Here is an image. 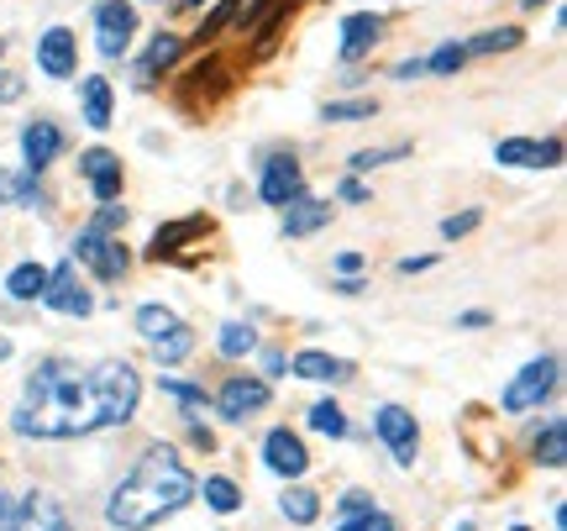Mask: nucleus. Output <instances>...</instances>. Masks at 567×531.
Returning <instances> with one entry per match:
<instances>
[{
  "label": "nucleus",
  "instance_id": "obj_1",
  "mask_svg": "<svg viewBox=\"0 0 567 531\" xmlns=\"http://www.w3.org/2000/svg\"><path fill=\"white\" fill-rule=\"evenodd\" d=\"M142 400V379L132 363H94V368H79V363L64 358H43L26 379V395L11 427L22 436H37V442H69V436H90L105 432V427H126L137 416Z\"/></svg>",
  "mask_w": 567,
  "mask_h": 531
},
{
  "label": "nucleus",
  "instance_id": "obj_2",
  "mask_svg": "<svg viewBox=\"0 0 567 531\" xmlns=\"http://www.w3.org/2000/svg\"><path fill=\"white\" fill-rule=\"evenodd\" d=\"M189 500H194V474L185 468V458L174 447L153 442L132 463V474L116 484V495L105 500V521L116 531H153L158 521L179 516Z\"/></svg>",
  "mask_w": 567,
  "mask_h": 531
},
{
  "label": "nucleus",
  "instance_id": "obj_3",
  "mask_svg": "<svg viewBox=\"0 0 567 531\" xmlns=\"http://www.w3.org/2000/svg\"><path fill=\"white\" fill-rule=\"evenodd\" d=\"M74 258H79V264H90L94 279H105V285H116L121 274L132 268V253H126L111 232H94V226H85V232L74 237Z\"/></svg>",
  "mask_w": 567,
  "mask_h": 531
},
{
  "label": "nucleus",
  "instance_id": "obj_4",
  "mask_svg": "<svg viewBox=\"0 0 567 531\" xmlns=\"http://www.w3.org/2000/svg\"><path fill=\"white\" fill-rule=\"evenodd\" d=\"M557 389V358H536V363H525L515 379H510V389H504V411L510 416H520V411H536L546 395Z\"/></svg>",
  "mask_w": 567,
  "mask_h": 531
},
{
  "label": "nucleus",
  "instance_id": "obj_5",
  "mask_svg": "<svg viewBox=\"0 0 567 531\" xmlns=\"http://www.w3.org/2000/svg\"><path fill=\"white\" fill-rule=\"evenodd\" d=\"M94 43H100V53L105 58H121V53L132 48V32H137V11L126 5V0H100L94 5Z\"/></svg>",
  "mask_w": 567,
  "mask_h": 531
},
{
  "label": "nucleus",
  "instance_id": "obj_6",
  "mask_svg": "<svg viewBox=\"0 0 567 531\" xmlns=\"http://www.w3.org/2000/svg\"><path fill=\"white\" fill-rule=\"evenodd\" d=\"M258 195L268 200V206H289V200H300L305 195V174H300V164L289 158V153H274L268 164H263V179H258Z\"/></svg>",
  "mask_w": 567,
  "mask_h": 531
},
{
  "label": "nucleus",
  "instance_id": "obj_7",
  "mask_svg": "<svg viewBox=\"0 0 567 531\" xmlns=\"http://www.w3.org/2000/svg\"><path fill=\"white\" fill-rule=\"evenodd\" d=\"M374 427H378V436L389 442L394 463H400V468H410V463H415V447H421V427H415V416L404 411V406H383Z\"/></svg>",
  "mask_w": 567,
  "mask_h": 531
},
{
  "label": "nucleus",
  "instance_id": "obj_8",
  "mask_svg": "<svg viewBox=\"0 0 567 531\" xmlns=\"http://www.w3.org/2000/svg\"><path fill=\"white\" fill-rule=\"evenodd\" d=\"M215 411L226 416V421H247V416L268 411V385H263V379H247V374H236V379H226V385H221V395H215Z\"/></svg>",
  "mask_w": 567,
  "mask_h": 531
},
{
  "label": "nucleus",
  "instance_id": "obj_9",
  "mask_svg": "<svg viewBox=\"0 0 567 531\" xmlns=\"http://www.w3.org/2000/svg\"><path fill=\"white\" fill-rule=\"evenodd\" d=\"M43 306H47V311H58V316H90V311H94L90 290H85V285L74 279V264H64V268H47Z\"/></svg>",
  "mask_w": 567,
  "mask_h": 531
},
{
  "label": "nucleus",
  "instance_id": "obj_10",
  "mask_svg": "<svg viewBox=\"0 0 567 531\" xmlns=\"http://www.w3.org/2000/svg\"><path fill=\"white\" fill-rule=\"evenodd\" d=\"M263 463L279 474V479H300L310 468V453H305V442L289 432V427H274V432L263 436Z\"/></svg>",
  "mask_w": 567,
  "mask_h": 531
},
{
  "label": "nucleus",
  "instance_id": "obj_11",
  "mask_svg": "<svg viewBox=\"0 0 567 531\" xmlns=\"http://www.w3.org/2000/svg\"><path fill=\"white\" fill-rule=\"evenodd\" d=\"M499 164H510V169H557L563 164V143L557 137H546V143H525V137H504L494 147Z\"/></svg>",
  "mask_w": 567,
  "mask_h": 531
},
{
  "label": "nucleus",
  "instance_id": "obj_12",
  "mask_svg": "<svg viewBox=\"0 0 567 531\" xmlns=\"http://www.w3.org/2000/svg\"><path fill=\"white\" fill-rule=\"evenodd\" d=\"M74 64H79L74 32H69V26H47L43 37H37V69H43L47 79H69Z\"/></svg>",
  "mask_w": 567,
  "mask_h": 531
},
{
  "label": "nucleus",
  "instance_id": "obj_13",
  "mask_svg": "<svg viewBox=\"0 0 567 531\" xmlns=\"http://www.w3.org/2000/svg\"><path fill=\"white\" fill-rule=\"evenodd\" d=\"M79 174L90 179L94 200H116L121 195V158L111 147H90V153H79Z\"/></svg>",
  "mask_w": 567,
  "mask_h": 531
},
{
  "label": "nucleus",
  "instance_id": "obj_14",
  "mask_svg": "<svg viewBox=\"0 0 567 531\" xmlns=\"http://www.w3.org/2000/svg\"><path fill=\"white\" fill-rule=\"evenodd\" d=\"M11 531H74V527L53 495H37V489H32L22 506H16V527Z\"/></svg>",
  "mask_w": 567,
  "mask_h": 531
},
{
  "label": "nucleus",
  "instance_id": "obj_15",
  "mask_svg": "<svg viewBox=\"0 0 567 531\" xmlns=\"http://www.w3.org/2000/svg\"><path fill=\"white\" fill-rule=\"evenodd\" d=\"M58 153H64V132H58L53 121H32V126L22 132V158H26V169L32 174H43Z\"/></svg>",
  "mask_w": 567,
  "mask_h": 531
},
{
  "label": "nucleus",
  "instance_id": "obj_16",
  "mask_svg": "<svg viewBox=\"0 0 567 531\" xmlns=\"http://www.w3.org/2000/svg\"><path fill=\"white\" fill-rule=\"evenodd\" d=\"M378 32H383V16L378 11H357V16H347L342 22V64H357L363 53H374V43H378Z\"/></svg>",
  "mask_w": 567,
  "mask_h": 531
},
{
  "label": "nucleus",
  "instance_id": "obj_17",
  "mask_svg": "<svg viewBox=\"0 0 567 531\" xmlns=\"http://www.w3.org/2000/svg\"><path fill=\"white\" fill-rule=\"evenodd\" d=\"M331 221V206L326 200H310V195H300V200H289L284 206V237H310V232H321Z\"/></svg>",
  "mask_w": 567,
  "mask_h": 531
},
{
  "label": "nucleus",
  "instance_id": "obj_18",
  "mask_svg": "<svg viewBox=\"0 0 567 531\" xmlns=\"http://www.w3.org/2000/svg\"><path fill=\"white\" fill-rule=\"evenodd\" d=\"M205 232H211V221H205V217L168 221V226H158V237H153V247H147V258H168V253H174L185 237H205Z\"/></svg>",
  "mask_w": 567,
  "mask_h": 531
},
{
  "label": "nucleus",
  "instance_id": "obj_19",
  "mask_svg": "<svg viewBox=\"0 0 567 531\" xmlns=\"http://www.w3.org/2000/svg\"><path fill=\"white\" fill-rule=\"evenodd\" d=\"M0 200H11V206H43L47 195H43V185H37V174L32 169L26 174L0 169Z\"/></svg>",
  "mask_w": 567,
  "mask_h": 531
},
{
  "label": "nucleus",
  "instance_id": "obj_20",
  "mask_svg": "<svg viewBox=\"0 0 567 531\" xmlns=\"http://www.w3.org/2000/svg\"><path fill=\"white\" fill-rule=\"evenodd\" d=\"M179 53H185V43H179L174 32H158V37L147 43V53L137 58V74H142V79H158V69H168Z\"/></svg>",
  "mask_w": 567,
  "mask_h": 531
},
{
  "label": "nucleus",
  "instance_id": "obj_21",
  "mask_svg": "<svg viewBox=\"0 0 567 531\" xmlns=\"http://www.w3.org/2000/svg\"><path fill=\"white\" fill-rule=\"evenodd\" d=\"M279 510L294 521V527H310V521L321 516V495H315V489H305V484H289V489L279 495Z\"/></svg>",
  "mask_w": 567,
  "mask_h": 531
},
{
  "label": "nucleus",
  "instance_id": "obj_22",
  "mask_svg": "<svg viewBox=\"0 0 567 531\" xmlns=\"http://www.w3.org/2000/svg\"><path fill=\"white\" fill-rule=\"evenodd\" d=\"M43 290H47L43 264H16L5 274V295H11V300H43Z\"/></svg>",
  "mask_w": 567,
  "mask_h": 531
},
{
  "label": "nucleus",
  "instance_id": "obj_23",
  "mask_svg": "<svg viewBox=\"0 0 567 531\" xmlns=\"http://www.w3.org/2000/svg\"><path fill=\"white\" fill-rule=\"evenodd\" d=\"M536 463H546V468H563L567 463V421L563 416H552L546 432L536 436Z\"/></svg>",
  "mask_w": 567,
  "mask_h": 531
},
{
  "label": "nucleus",
  "instance_id": "obj_24",
  "mask_svg": "<svg viewBox=\"0 0 567 531\" xmlns=\"http://www.w3.org/2000/svg\"><path fill=\"white\" fill-rule=\"evenodd\" d=\"M85 121H90L94 132H105V126H111V85H105L100 74L85 79Z\"/></svg>",
  "mask_w": 567,
  "mask_h": 531
},
{
  "label": "nucleus",
  "instance_id": "obj_25",
  "mask_svg": "<svg viewBox=\"0 0 567 531\" xmlns=\"http://www.w3.org/2000/svg\"><path fill=\"white\" fill-rule=\"evenodd\" d=\"M294 374H300V379H331V385H336V379L353 374V363L326 358V353H300V358H294Z\"/></svg>",
  "mask_w": 567,
  "mask_h": 531
},
{
  "label": "nucleus",
  "instance_id": "obj_26",
  "mask_svg": "<svg viewBox=\"0 0 567 531\" xmlns=\"http://www.w3.org/2000/svg\"><path fill=\"white\" fill-rule=\"evenodd\" d=\"M189 347H194V332H189L185 321H174L164 338H153V353H158V363H164V368H168V363H185Z\"/></svg>",
  "mask_w": 567,
  "mask_h": 531
},
{
  "label": "nucleus",
  "instance_id": "obj_27",
  "mask_svg": "<svg viewBox=\"0 0 567 531\" xmlns=\"http://www.w3.org/2000/svg\"><path fill=\"white\" fill-rule=\"evenodd\" d=\"M253 347H258V332H253L247 321H226V327H221V353H226V358H247Z\"/></svg>",
  "mask_w": 567,
  "mask_h": 531
},
{
  "label": "nucleus",
  "instance_id": "obj_28",
  "mask_svg": "<svg viewBox=\"0 0 567 531\" xmlns=\"http://www.w3.org/2000/svg\"><path fill=\"white\" fill-rule=\"evenodd\" d=\"M205 506L211 510H221V516H232V510H242V489H236L232 479H205Z\"/></svg>",
  "mask_w": 567,
  "mask_h": 531
},
{
  "label": "nucleus",
  "instance_id": "obj_29",
  "mask_svg": "<svg viewBox=\"0 0 567 531\" xmlns=\"http://www.w3.org/2000/svg\"><path fill=\"white\" fill-rule=\"evenodd\" d=\"M310 427L326 436H347V416H342L336 400H315V406H310Z\"/></svg>",
  "mask_w": 567,
  "mask_h": 531
},
{
  "label": "nucleus",
  "instance_id": "obj_30",
  "mask_svg": "<svg viewBox=\"0 0 567 531\" xmlns=\"http://www.w3.org/2000/svg\"><path fill=\"white\" fill-rule=\"evenodd\" d=\"M520 48V26H499V32H483V37H472L468 53H510Z\"/></svg>",
  "mask_w": 567,
  "mask_h": 531
},
{
  "label": "nucleus",
  "instance_id": "obj_31",
  "mask_svg": "<svg viewBox=\"0 0 567 531\" xmlns=\"http://www.w3.org/2000/svg\"><path fill=\"white\" fill-rule=\"evenodd\" d=\"M321 117L326 121H368V117H378V100H331Z\"/></svg>",
  "mask_w": 567,
  "mask_h": 531
},
{
  "label": "nucleus",
  "instance_id": "obj_32",
  "mask_svg": "<svg viewBox=\"0 0 567 531\" xmlns=\"http://www.w3.org/2000/svg\"><path fill=\"white\" fill-rule=\"evenodd\" d=\"M174 321H179V316L164 311V306H142V311H137V332H142L147 342H153V338H164Z\"/></svg>",
  "mask_w": 567,
  "mask_h": 531
},
{
  "label": "nucleus",
  "instance_id": "obj_33",
  "mask_svg": "<svg viewBox=\"0 0 567 531\" xmlns=\"http://www.w3.org/2000/svg\"><path fill=\"white\" fill-rule=\"evenodd\" d=\"M463 64H468V48H463V43H442V48L425 58V69L431 74H457Z\"/></svg>",
  "mask_w": 567,
  "mask_h": 531
},
{
  "label": "nucleus",
  "instance_id": "obj_34",
  "mask_svg": "<svg viewBox=\"0 0 567 531\" xmlns=\"http://www.w3.org/2000/svg\"><path fill=\"white\" fill-rule=\"evenodd\" d=\"M121 226H126V206H116V200H100L94 232H121Z\"/></svg>",
  "mask_w": 567,
  "mask_h": 531
},
{
  "label": "nucleus",
  "instance_id": "obj_35",
  "mask_svg": "<svg viewBox=\"0 0 567 531\" xmlns=\"http://www.w3.org/2000/svg\"><path fill=\"white\" fill-rule=\"evenodd\" d=\"M164 395H174V400H179V406H189V411H194V406H205V389H200V385H179V379H164Z\"/></svg>",
  "mask_w": 567,
  "mask_h": 531
},
{
  "label": "nucleus",
  "instance_id": "obj_36",
  "mask_svg": "<svg viewBox=\"0 0 567 531\" xmlns=\"http://www.w3.org/2000/svg\"><path fill=\"white\" fill-rule=\"evenodd\" d=\"M472 226H478V211H463V217H447V221H442V237L457 242V237H468Z\"/></svg>",
  "mask_w": 567,
  "mask_h": 531
},
{
  "label": "nucleus",
  "instance_id": "obj_37",
  "mask_svg": "<svg viewBox=\"0 0 567 531\" xmlns=\"http://www.w3.org/2000/svg\"><path fill=\"white\" fill-rule=\"evenodd\" d=\"M378 164H394V153H374V147H363V153H353V174L378 169Z\"/></svg>",
  "mask_w": 567,
  "mask_h": 531
},
{
  "label": "nucleus",
  "instance_id": "obj_38",
  "mask_svg": "<svg viewBox=\"0 0 567 531\" xmlns=\"http://www.w3.org/2000/svg\"><path fill=\"white\" fill-rule=\"evenodd\" d=\"M342 510H347V521H357V516H368V510H374V500H368L363 489H353V495H342Z\"/></svg>",
  "mask_w": 567,
  "mask_h": 531
},
{
  "label": "nucleus",
  "instance_id": "obj_39",
  "mask_svg": "<svg viewBox=\"0 0 567 531\" xmlns=\"http://www.w3.org/2000/svg\"><path fill=\"white\" fill-rule=\"evenodd\" d=\"M353 531H394V521L383 516V510H368V516H357Z\"/></svg>",
  "mask_w": 567,
  "mask_h": 531
},
{
  "label": "nucleus",
  "instance_id": "obj_40",
  "mask_svg": "<svg viewBox=\"0 0 567 531\" xmlns=\"http://www.w3.org/2000/svg\"><path fill=\"white\" fill-rule=\"evenodd\" d=\"M16 506H22V500L0 489V531H11V527H16Z\"/></svg>",
  "mask_w": 567,
  "mask_h": 531
},
{
  "label": "nucleus",
  "instance_id": "obj_41",
  "mask_svg": "<svg viewBox=\"0 0 567 531\" xmlns=\"http://www.w3.org/2000/svg\"><path fill=\"white\" fill-rule=\"evenodd\" d=\"M457 327H463V332H483V327H489V311H463Z\"/></svg>",
  "mask_w": 567,
  "mask_h": 531
},
{
  "label": "nucleus",
  "instance_id": "obj_42",
  "mask_svg": "<svg viewBox=\"0 0 567 531\" xmlns=\"http://www.w3.org/2000/svg\"><path fill=\"white\" fill-rule=\"evenodd\" d=\"M16 96H22V79H16V74H0V106L16 100Z\"/></svg>",
  "mask_w": 567,
  "mask_h": 531
},
{
  "label": "nucleus",
  "instance_id": "obj_43",
  "mask_svg": "<svg viewBox=\"0 0 567 531\" xmlns=\"http://www.w3.org/2000/svg\"><path fill=\"white\" fill-rule=\"evenodd\" d=\"M342 200H353V206H363V200H368V190H363L357 179H342Z\"/></svg>",
  "mask_w": 567,
  "mask_h": 531
},
{
  "label": "nucleus",
  "instance_id": "obj_44",
  "mask_svg": "<svg viewBox=\"0 0 567 531\" xmlns=\"http://www.w3.org/2000/svg\"><path fill=\"white\" fill-rule=\"evenodd\" d=\"M263 363H268V374H274V379H279V374H289V368H284V353H279V347H268V353H263Z\"/></svg>",
  "mask_w": 567,
  "mask_h": 531
},
{
  "label": "nucleus",
  "instance_id": "obj_45",
  "mask_svg": "<svg viewBox=\"0 0 567 531\" xmlns=\"http://www.w3.org/2000/svg\"><path fill=\"white\" fill-rule=\"evenodd\" d=\"M415 74H425V64L421 58H404L400 69H394V79H415Z\"/></svg>",
  "mask_w": 567,
  "mask_h": 531
},
{
  "label": "nucleus",
  "instance_id": "obj_46",
  "mask_svg": "<svg viewBox=\"0 0 567 531\" xmlns=\"http://www.w3.org/2000/svg\"><path fill=\"white\" fill-rule=\"evenodd\" d=\"M436 258H400V274H425Z\"/></svg>",
  "mask_w": 567,
  "mask_h": 531
},
{
  "label": "nucleus",
  "instance_id": "obj_47",
  "mask_svg": "<svg viewBox=\"0 0 567 531\" xmlns=\"http://www.w3.org/2000/svg\"><path fill=\"white\" fill-rule=\"evenodd\" d=\"M336 268H342V274H357V268H363V258H357V253H342V258H336Z\"/></svg>",
  "mask_w": 567,
  "mask_h": 531
},
{
  "label": "nucleus",
  "instance_id": "obj_48",
  "mask_svg": "<svg viewBox=\"0 0 567 531\" xmlns=\"http://www.w3.org/2000/svg\"><path fill=\"white\" fill-rule=\"evenodd\" d=\"M0 358H11V342H5V338H0Z\"/></svg>",
  "mask_w": 567,
  "mask_h": 531
},
{
  "label": "nucleus",
  "instance_id": "obj_49",
  "mask_svg": "<svg viewBox=\"0 0 567 531\" xmlns=\"http://www.w3.org/2000/svg\"><path fill=\"white\" fill-rule=\"evenodd\" d=\"M520 5H525V11H536V5H546V0H520Z\"/></svg>",
  "mask_w": 567,
  "mask_h": 531
},
{
  "label": "nucleus",
  "instance_id": "obj_50",
  "mask_svg": "<svg viewBox=\"0 0 567 531\" xmlns=\"http://www.w3.org/2000/svg\"><path fill=\"white\" fill-rule=\"evenodd\" d=\"M179 5H200V0H179Z\"/></svg>",
  "mask_w": 567,
  "mask_h": 531
},
{
  "label": "nucleus",
  "instance_id": "obj_51",
  "mask_svg": "<svg viewBox=\"0 0 567 531\" xmlns=\"http://www.w3.org/2000/svg\"><path fill=\"white\" fill-rule=\"evenodd\" d=\"M0 58H5V43H0Z\"/></svg>",
  "mask_w": 567,
  "mask_h": 531
}]
</instances>
